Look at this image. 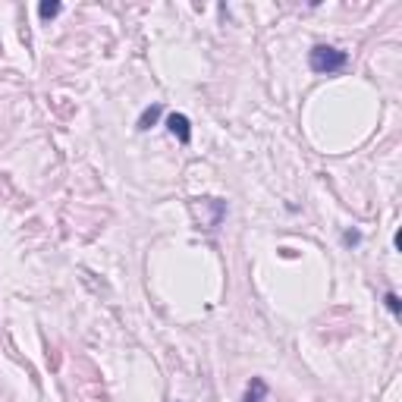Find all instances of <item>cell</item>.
<instances>
[{"instance_id":"obj_2","label":"cell","mask_w":402,"mask_h":402,"mask_svg":"<svg viewBox=\"0 0 402 402\" xmlns=\"http://www.w3.org/2000/svg\"><path fill=\"white\" fill-rule=\"evenodd\" d=\"M167 126H170V132L173 135H179V141H189V120L182 117V113H170V120H167Z\"/></svg>"},{"instance_id":"obj_4","label":"cell","mask_w":402,"mask_h":402,"mask_svg":"<svg viewBox=\"0 0 402 402\" xmlns=\"http://www.w3.org/2000/svg\"><path fill=\"white\" fill-rule=\"evenodd\" d=\"M157 117H161V107H148L145 113H141V120H138V129H151L157 123Z\"/></svg>"},{"instance_id":"obj_6","label":"cell","mask_w":402,"mask_h":402,"mask_svg":"<svg viewBox=\"0 0 402 402\" xmlns=\"http://www.w3.org/2000/svg\"><path fill=\"white\" fill-rule=\"evenodd\" d=\"M386 308H390L393 314H399V298H396L393 292H390V295H386Z\"/></svg>"},{"instance_id":"obj_1","label":"cell","mask_w":402,"mask_h":402,"mask_svg":"<svg viewBox=\"0 0 402 402\" xmlns=\"http://www.w3.org/2000/svg\"><path fill=\"white\" fill-rule=\"evenodd\" d=\"M346 63H349V54H346V51L324 47V44L311 51V69H314V73H321V76H333V73H339Z\"/></svg>"},{"instance_id":"obj_3","label":"cell","mask_w":402,"mask_h":402,"mask_svg":"<svg viewBox=\"0 0 402 402\" xmlns=\"http://www.w3.org/2000/svg\"><path fill=\"white\" fill-rule=\"evenodd\" d=\"M264 393H267V386H264L261 380H255V383L248 386V393H245V399H242V402H261Z\"/></svg>"},{"instance_id":"obj_5","label":"cell","mask_w":402,"mask_h":402,"mask_svg":"<svg viewBox=\"0 0 402 402\" xmlns=\"http://www.w3.org/2000/svg\"><path fill=\"white\" fill-rule=\"evenodd\" d=\"M60 13V4H41V19H51Z\"/></svg>"}]
</instances>
